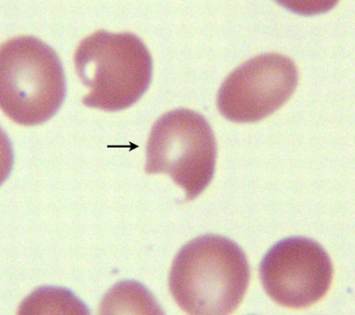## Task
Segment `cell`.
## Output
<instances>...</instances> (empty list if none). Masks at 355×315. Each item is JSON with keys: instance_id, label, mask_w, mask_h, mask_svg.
<instances>
[{"instance_id": "obj_4", "label": "cell", "mask_w": 355, "mask_h": 315, "mask_svg": "<svg viewBox=\"0 0 355 315\" xmlns=\"http://www.w3.org/2000/svg\"><path fill=\"white\" fill-rule=\"evenodd\" d=\"M216 159L217 143L207 120L191 109H173L152 127L146 172L169 175L192 200L213 180Z\"/></svg>"}, {"instance_id": "obj_2", "label": "cell", "mask_w": 355, "mask_h": 315, "mask_svg": "<svg viewBox=\"0 0 355 315\" xmlns=\"http://www.w3.org/2000/svg\"><path fill=\"white\" fill-rule=\"evenodd\" d=\"M74 65L89 94L88 108L119 111L130 108L148 91L153 60L148 47L132 33L98 30L80 42Z\"/></svg>"}, {"instance_id": "obj_5", "label": "cell", "mask_w": 355, "mask_h": 315, "mask_svg": "<svg viewBox=\"0 0 355 315\" xmlns=\"http://www.w3.org/2000/svg\"><path fill=\"white\" fill-rule=\"evenodd\" d=\"M333 273L328 253L306 237L279 240L260 265L264 290L275 303L288 308H308L321 300L332 284Z\"/></svg>"}, {"instance_id": "obj_3", "label": "cell", "mask_w": 355, "mask_h": 315, "mask_svg": "<svg viewBox=\"0 0 355 315\" xmlns=\"http://www.w3.org/2000/svg\"><path fill=\"white\" fill-rule=\"evenodd\" d=\"M66 78L58 53L41 39L22 36L0 49V105L12 121L42 125L66 98Z\"/></svg>"}, {"instance_id": "obj_6", "label": "cell", "mask_w": 355, "mask_h": 315, "mask_svg": "<svg viewBox=\"0 0 355 315\" xmlns=\"http://www.w3.org/2000/svg\"><path fill=\"white\" fill-rule=\"evenodd\" d=\"M297 84V68L291 58L263 53L229 74L218 90V109L229 121H261L282 108Z\"/></svg>"}, {"instance_id": "obj_1", "label": "cell", "mask_w": 355, "mask_h": 315, "mask_svg": "<svg viewBox=\"0 0 355 315\" xmlns=\"http://www.w3.org/2000/svg\"><path fill=\"white\" fill-rule=\"evenodd\" d=\"M250 269L233 240L207 234L175 255L169 276L173 300L189 314H233L247 292Z\"/></svg>"}, {"instance_id": "obj_7", "label": "cell", "mask_w": 355, "mask_h": 315, "mask_svg": "<svg viewBox=\"0 0 355 315\" xmlns=\"http://www.w3.org/2000/svg\"><path fill=\"white\" fill-rule=\"evenodd\" d=\"M62 288L55 287H42L38 289L39 292L44 296L46 298H42L36 294L33 293L29 296L22 304H21L19 314H28V312H37V309H63L65 312H81V314H87V309L84 304L79 301L76 296L71 294V296H67L62 300L55 301L57 300L60 294L62 293Z\"/></svg>"}]
</instances>
